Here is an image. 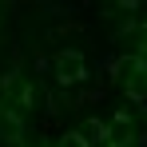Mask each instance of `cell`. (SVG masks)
Wrapping results in <instances>:
<instances>
[{
  "label": "cell",
  "instance_id": "cell-1",
  "mask_svg": "<svg viewBox=\"0 0 147 147\" xmlns=\"http://www.w3.org/2000/svg\"><path fill=\"white\" fill-rule=\"evenodd\" d=\"M64 147H84V139H80V135H68V139H64Z\"/></svg>",
  "mask_w": 147,
  "mask_h": 147
}]
</instances>
